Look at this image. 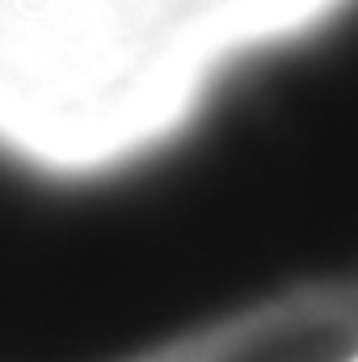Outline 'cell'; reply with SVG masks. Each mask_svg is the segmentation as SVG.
<instances>
[{
    "label": "cell",
    "instance_id": "6da1fadb",
    "mask_svg": "<svg viewBox=\"0 0 358 362\" xmlns=\"http://www.w3.org/2000/svg\"><path fill=\"white\" fill-rule=\"evenodd\" d=\"M0 362H358V0L110 160L0 135Z\"/></svg>",
    "mask_w": 358,
    "mask_h": 362
}]
</instances>
